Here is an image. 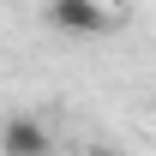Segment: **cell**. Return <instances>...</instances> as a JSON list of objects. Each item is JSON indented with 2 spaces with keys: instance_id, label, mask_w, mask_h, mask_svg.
I'll use <instances>...</instances> for the list:
<instances>
[{
  "instance_id": "7a4b0ae2",
  "label": "cell",
  "mask_w": 156,
  "mask_h": 156,
  "mask_svg": "<svg viewBox=\"0 0 156 156\" xmlns=\"http://www.w3.org/2000/svg\"><path fill=\"white\" fill-rule=\"evenodd\" d=\"M0 156H48V126L36 114H12L0 126Z\"/></svg>"
},
{
  "instance_id": "3957f363",
  "label": "cell",
  "mask_w": 156,
  "mask_h": 156,
  "mask_svg": "<svg viewBox=\"0 0 156 156\" xmlns=\"http://www.w3.org/2000/svg\"><path fill=\"white\" fill-rule=\"evenodd\" d=\"M90 156H114V150H102V144H96V150H90Z\"/></svg>"
},
{
  "instance_id": "6da1fadb",
  "label": "cell",
  "mask_w": 156,
  "mask_h": 156,
  "mask_svg": "<svg viewBox=\"0 0 156 156\" xmlns=\"http://www.w3.org/2000/svg\"><path fill=\"white\" fill-rule=\"evenodd\" d=\"M42 18L54 24V30H66V36H108L114 30V12L96 6V0H48Z\"/></svg>"
}]
</instances>
